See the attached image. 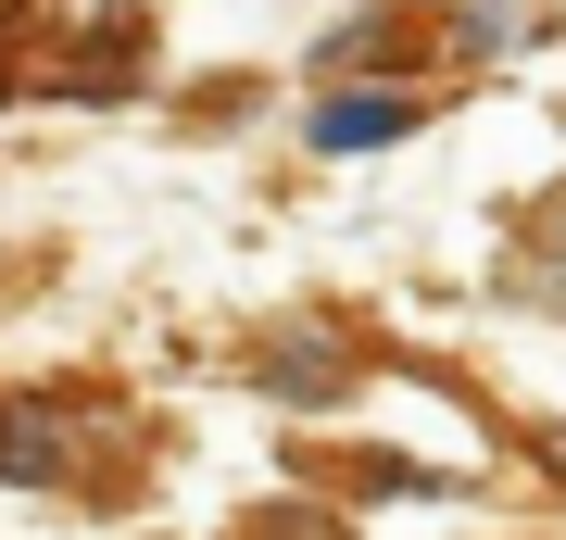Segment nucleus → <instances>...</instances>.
Here are the masks:
<instances>
[{"mask_svg": "<svg viewBox=\"0 0 566 540\" xmlns=\"http://www.w3.org/2000/svg\"><path fill=\"white\" fill-rule=\"evenodd\" d=\"M403 126H416L403 88H340V100H315V151H378V139H403Z\"/></svg>", "mask_w": 566, "mask_h": 540, "instance_id": "nucleus-1", "label": "nucleus"}, {"mask_svg": "<svg viewBox=\"0 0 566 540\" xmlns=\"http://www.w3.org/2000/svg\"><path fill=\"white\" fill-rule=\"evenodd\" d=\"M0 465H13V478H51V465H63V427L51 415H0Z\"/></svg>", "mask_w": 566, "mask_h": 540, "instance_id": "nucleus-2", "label": "nucleus"}]
</instances>
